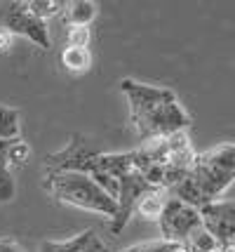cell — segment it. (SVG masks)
<instances>
[{
	"label": "cell",
	"instance_id": "8992f818",
	"mask_svg": "<svg viewBox=\"0 0 235 252\" xmlns=\"http://www.w3.org/2000/svg\"><path fill=\"white\" fill-rule=\"evenodd\" d=\"M200 224L212 233L221 248H235V203L233 200H212L200 210Z\"/></svg>",
	"mask_w": 235,
	"mask_h": 252
},
{
	"label": "cell",
	"instance_id": "d6986e66",
	"mask_svg": "<svg viewBox=\"0 0 235 252\" xmlns=\"http://www.w3.org/2000/svg\"><path fill=\"white\" fill-rule=\"evenodd\" d=\"M10 47H12V33H7V31H2V29H0V55L10 52Z\"/></svg>",
	"mask_w": 235,
	"mask_h": 252
},
{
	"label": "cell",
	"instance_id": "5b68a950",
	"mask_svg": "<svg viewBox=\"0 0 235 252\" xmlns=\"http://www.w3.org/2000/svg\"><path fill=\"white\" fill-rule=\"evenodd\" d=\"M157 226H160V233H162V241L167 243H177V245H183L188 241V236L195 229H200V212L195 208H188L179 200L169 198L165 200V208L157 217Z\"/></svg>",
	"mask_w": 235,
	"mask_h": 252
},
{
	"label": "cell",
	"instance_id": "9c48e42d",
	"mask_svg": "<svg viewBox=\"0 0 235 252\" xmlns=\"http://www.w3.org/2000/svg\"><path fill=\"white\" fill-rule=\"evenodd\" d=\"M64 24L66 26H90L97 17V2L92 0H73L64 2Z\"/></svg>",
	"mask_w": 235,
	"mask_h": 252
},
{
	"label": "cell",
	"instance_id": "5bb4252c",
	"mask_svg": "<svg viewBox=\"0 0 235 252\" xmlns=\"http://www.w3.org/2000/svg\"><path fill=\"white\" fill-rule=\"evenodd\" d=\"M19 111L10 106H0V139H19Z\"/></svg>",
	"mask_w": 235,
	"mask_h": 252
},
{
	"label": "cell",
	"instance_id": "30bf717a",
	"mask_svg": "<svg viewBox=\"0 0 235 252\" xmlns=\"http://www.w3.org/2000/svg\"><path fill=\"white\" fill-rule=\"evenodd\" d=\"M165 200H167V191H162V189H148L144 196L136 200L134 215H139L141 220L157 221L160 212L165 208Z\"/></svg>",
	"mask_w": 235,
	"mask_h": 252
},
{
	"label": "cell",
	"instance_id": "44dd1931",
	"mask_svg": "<svg viewBox=\"0 0 235 252\" xmlns=\"http://www.w3.org/2000/svg\"><path fill=\"white\" fill-rule=\"evenodd\" d=\"M216 252H235V248H221V250H216Z\"/></svg>",
	"mask_w": 235,
	"mask_h": 252
},
{
	"label": "cell",
	"instance_id": "3957f363",
	"mask_svg": "<svg viewBox=\"0 0 235 252\" xmlns=\"http://www.w3.org/2000/svg\"><path fill=\"white\" fill-rule=\"evenodd\" d=\"M45 172H80V175H87L113 200L118 198V182L111 175L104 172V167H101V154L94 151L82 137H73V142L68 144L66 149L47 156Z\"/></svg>",
	"mask_w": 235,
	"mask_h": 252
},
{
	"label": "cell",
	"instance_id": "2e32d148",
	"mask_svg": "<svg viewBox=\"0 0 235 252\" xmlns=\"http://www.w3.org/2000/svg\"><path fill=\"white\" fill-rule=\"evenodd\" d=\"M123 252H188L183 245H177V243H167V241H148L141 243V245H132Z\"/></svg>",
	"mask_w": 235,
	"mask_h": 252
},
{
	"label": "cell",
	"instance_id": "ba28073f",
	"mask_svg": "<svg viewBox=\"0 0 235 252\" xmlns=\"http://www.w3.org/2000/svg\"><path fill=\"white\" fill-rule=\"evenodd\" d=\"M38 252H111V248L97 236L94 229H87L66 241H43L38 245Z\"/></svg>",
	"mask_w": 235,
	"mask_h": 252
},
{
	"label": "cell",
	"instance_id": "ac0fdd59",
	"mask_svg": "<svg viewBox=\"0 0 235 252\" xmlns=\"http://www.w3.org/2000/svg\"><path fill=\"white\" fill-rule=\"evenodd\" d=\"M87 45H90V26H68L66 47H80V50H87Z\"/></svg>",
	"mask_w": 235,
	"mask_h": 252
},
{
	"label": "cell",
	"instance_id": "8fae6325",
	"mask_svg": "<svg viewBox=\"0 0 235 252\" xmlns=\"http://www.w3.org/2000/svg\"><path fill=\"white\" fill-rule=\"evenodd\" d=\"M12 139H0V203H10L17 187H14V177L10 172V160H7V151H10Z\"/></svg>",
	"mask_w": 235,
	"mask_h": 252
},
{
	"label": "cell",
	"instance_id": "7c38bea8",
	"mask_svg": "<svg viewBox=\"0 0 235 252\" xmlns=\"http://www.w3.org/2000/svg\"><path fill=\"white\" fill-rule=\"evenodd\" d=\"M61 66L71 73H85L92 66L90 50H80V47H66L61 52Z\"/></svg>",
	"mask_w": 235,
	"mask_h": 252
},
{
	"label": "cell",
	"instance_id": "7a4b0ae2",
	"mask_svg": "<svg viewBox=\"0 0 235 252\" xmlns=\"http://www.w3.org/2000/svg\"><path fill=\"white\" fill-rule=\"evenodd\" d=\"M45 189L59 203L71 208L90 210L108 220H113L118 212V203L99 184L80 172H45Z\"/></svg>",
	"mask_w": 235,
	"mask_h": 252
},
{
	"label": "cell",
	"instance_id": "ffe728a7",
	"mask_svg": "<svg viewBox=\"0 0 235 252\" xmlns=\"http://www.w3.org/2000/svg\"><path fill=\"white\" fill-rule=\"evenodd\" d=\"M0 252H22V248L12 241H0Z\"/></svg>",
	"mask_w": 235,
	"mask_h": 252
},
{
	"label": "cell",
	"instance_id": "52a82bcc",
	"mask_svg": "<svg viewBox=\"0 0 235 252\" xmlns=\"http://www.w3.org/2000/svg\"><path fill=\"white\" fill-rule=\"evenodd\" d=\"M148 189L151 187L146 184L144 175H141L139 170H132V172H127V175H123L120 179H118V198H115L118 212H115V217L111 220V233L113 236L123 233V229L127 226V221L132 220V215H134L136 200L144 196Z\"/></svg>",
	"mask_w": 235,
	"mask_h": 252
},
{
	"label": "cell",
	"instance_id": "9a60e30c",
	"mask_svg": "<svg viewBox=\"0 0 235 252\" xmlns=\"http://www.w3.org/2000/svg\"><path fill=\"white\" fill-rule=\"evenodd\" d=\"M26 7L33 17L47 22V17H54L64 10V2H59V0H26Z\"/></svg>",
	"mask_w": 235,
	"mask_h": 252
},
{
	"label": "cell",
	"instance_id": "4fadbf2b",
	"mask_svg": "<svg viewBox=\"0 0 235 252\" xmlns=\"http://www.w3.org/2000/svg\"><path fill=\"white\" fill-rule=\"evenodd\" d=\"M183 248L188 252H216V250H221V245L216 243V238H214L212 233H207L202 226L190 233L188 241L183 243Z\"/></svg>",
	"mask_w": 235,
	"mask_h": 252
},
{
	"label": "cell",
	"instance_id": "e0dca14e",
	"mask_svg": "<svg viewBox=\"0 0 235 252\" xmlns=\"http://www.w3.org/2000/svg\"><path fill=\"white\" fill-rule=\"evenodd\" d=\"M28 156H31V149H28V144L24 142V139H12L10 144V151H7V160H10V167H19L28 160Z\"/></svg>",
	"mask_w": 235,
	"mask_h": 252
},
{
	"label": "cell",
	"instance_id": "277c9868",
	"mask_svg": "<svg viewBox=\"0 0 235 252\" xmlns=\"http://www.w3.org/2000/svg\"><path fill=\"white\" fill-rule=\"evenodd\" d=\"M0 24H2V31L12 33V35H24L43 50H50L52 45L47 22L33 17L26 7V2H5L0 7Z\"/></svg>",
	"mask_w": 235,
	"mask_h": 252
},
{
	"label": "cell",
	"instance_id": "6da1fadb",
	"mask_svg": "<svg viewBox=\"0 0 235 252\" xmlns=\"http://www.w3.org/2000/svg\"><path fill=\"white\" fill-rule=\"evenodd\" d=\"M120 90L130 104V118L144 142L162 139L190 127L188 111L172 90L136 83L132 78H123Z\"/></svg>",
	"mask_w": 235,
	"mask_h": 252
}]
</instances>
